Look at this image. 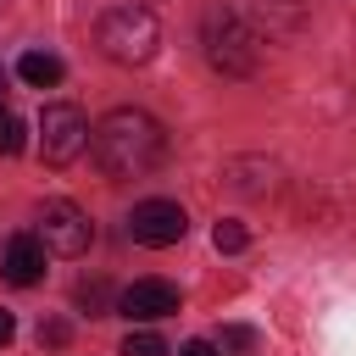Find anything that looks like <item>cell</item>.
Returning a JSON list of instances; mask_svg holds the SVG:
<instances>
[{
    "label": "cell",
    "mask_w": 356,
    "mask_h": 356,
    "mask_svg": "<svg viewBox=\"0 0 356 356\" xmlns=\"http://www.w3.org/2000/svg\"><path fill=\"white\" fill-rule=\"evenodd\" d=\"M39 345L61 350V345H67V323H39Z\"/></svg>",
    "instance_id": "obj_14"
},
{
    "label": "cell",
    "mask_w": 356,
    "mask_h": 356,
    "mask_svg": "<svg viewBox=\"0 0 356 356\" xmlns=\"http://www.w3.org/2000/svg\"><path fill=\"white\" fill-rule=\"evenodd\" d=\"M11 334H17V317H11V312H0V345H11Z\"/></svg>",
    "instance_id": "obj_17"
},
{
    "label": "cell",
    "mask_w": 356,
    "mask_h": 356,
    "mask_svg": "<svg viewBox=\"0 0 356 356\" xmlns=\"http://www.w3.org/2000/svg\"><path fill=\"white\" fill-rule=\"evenodd\" d=\"M95 44H100V56L106 61H117V67H145L150 56H156V44H161V22H156V11L150 6H111L100 22H95Z\"/></svg>",
    "instance_id": "obj_2"
},
{
    "label": "cell",
    "mask_w": 356,
    "mask_h": 356,
    "mask_svg": "<svg viewBox=\"0 0 356 356\" xmlns=\"http://www.w3.org/2000/svg\"><path fill=\"white\" fill-rule=\"evenodd\" d=\"M89 156L106 178H145L167 156V128L139 106H117L89 128Z\"/></svg>",
    "instance_id": "obj_1"
},
{
    "label": "cell",
    "mask_w": 356,
    "mask_h": 356,
    "mask_svg": "<svg viewBox=\"0 0 356 356\" xmlns=\"http://www.w3.org/2000/svg\"><path fill=\"white\" fill-rule=\"evenodd\" d=\"M22 145H28V122L11 106H0V156H17Z\"/></svg>",
    "instance_id": "obj_10"
},
{
    "label": "cell",
    "mask_w": 356,
    "mask_h": 356,
    "mask_svg": "<svg viewBox=\"0 0 356 356\" xmlns=\"http://www.w3.org/2000/svg\"><path fill=\"white\" fill-rule=\"evenodd\" d=\"M61 56H50V50H28L22 61H17V78L22 83H33V89H50V83H61Z\"/></svg>",
    "instance_id": "obj_9"
},
{
    "label": "cell",
    "mask_w": 356,
    "mask_h": 356,
    "mask_svg": "<svg viewBox=\"0 0 356 356\" xmlns=\"http://www.w3.org/2000/svg\"><path fill=\"white\" fill-rule=\"evenodd\" d=\"M44 256H50V250H44L33 234H11L6 250H0V278L17 284V289H33V284L44 278Z\"/></svg>",
    "instance_id": "obj_8"
},
{
    "label": "cell",
    "mask_w": 356,
    "mask_h": 356,
    "mask_svg": "<svg viewBox=\"0 0 356 356\" xmlns=\"http://www.w3.org/2000/svg\"><path fill=\"white\" fill-rule=\"evenodd\" d=\"M211 245H217V250H245V222L222 217V222L211 228Z\"/></svg>",
    "instance_id": "obj_12"
},
{
    "label": "cell",
    "mask_w": 356,
    "mask_h": 356,
    "mask_svg": "<svg viewBox=\"0 0 356 356\" xmlns=\"http://www.w3.org/2000/svg\"><path fill=\"white\" fill-rule=\"evenodd\" d=\"M184 228H189V217H184L178 200H139L134 217H128V239H134V245H150V250L178 245Z\"/></svg>",
    "instance_id": "obj_5"
},
{
    "label": "cell",
    "mask_w": 356,
    "mask_h": 356,
    "mask_svg": "<svg viewBox=\"0 0 356 356\" xmlns=\"http://www.w3.org/2000/svg\"><path fill=\"white\" fill-rule=\"evenodd\" d=\"M33 239H39L50 256H83L89 239H95V222H89L83 206H72V200H44L39 217H33Z\"/></svg>",
    "instance_id": "obj_3"
},
{
    "label": "cell",
    "mask_w": 356,
    "mask_h": 356,
    "mask_svg": "<svg viewBox=\"0 0 356 356\" xmlns=\"http://www.w3.org/2000/svg\"><path fill=\"white\" fill-rule=\"evenodd\" d=\"M78 300H83L95 317H106V306H111V289H106V284H78Z\"/></svg>",
    "instance_id": "obj_13"
},
{
    "label": "cell",
    "mask_w": 356,
    "mask_h": 356,
    "mask_svg": "<svg viewBox=\"0 0 356 356\" xmlns=\"http://www.w3.org/2000/svg\"><path fill=\"white\" fill-rule=\"evenodd\" d=\"M0 95H6V67H0Z\"/></svg>",
    "instance_id": "obj_18"
},
{
    "label": "cell",
    "mask_w": 356,
    "mask_h": 356,
    "mask_svg": "<svg viewBox=\"0 0 356 356\" xmlns=\"http://www.w3.org/2000/svg\"><path fill=\"white\" fill-rule=\"evenodd\" d=\"M178 356H217V345H211V339H189Z\"/></svg>",
    "instance_id": "obj_16"
},
{
    "label": "cell",
    "mask_w": 356,
    "mask_h": 356,
    "mask_svg": "<svg viewBox=\"0 0 356 356\" xmlns=\"http://www.w3.org/2000/svg\"><path fill=\"white\" fill-rule=\"evenodd\" d=\"M117 312H122L128 323H156V317H172V312H178V289H172L167 278H139V284H128V289L117 295Z\"/></svg>",
    "instance_id": "obj_7"
},
{
    "label": "cell",
    "mask_w": 356,
    "mask_h": 356,
    "mask_svg": "<svg viewBox=\"0 0 356 356\" xmlns=\"http://www.w3.org/2000/svg\"><path fill=\"white\" fill-rule=\"evenodd\" d=\"M206 56H211V67H222V72H256V39H250L234 17H211V28H206Z\"/></svg>",
    "instance_id": "obj_6"
},
{
    "label": "cell",
    "mask_w": 356,
    "mask_h": 356,
    "mask_svg": "<svg viewBox=\"0 0 356 356\" xmlns=\"http://www.w3.org/2000/svg\"><path fill=\"white\" fill-rule=\"evenodd\" d=\"M39 150H44V161H50V167L78 161V156L89 150V122H83V111H78V106H67V100L44 106V117H39Z\"/></svg>",
    "instance_id": "obj_4"
},
{
    "label": "cell",
    "mask_w": 356,
    "mask_h": 356,
    "mask_svg": "<svg viewBox=\"0 0 356 356\" xmlns=\"http://www.w3.org/2000/svg\"><path fill=\"white\" fill-rule=\"evenodd\" d=\"M122 356H167V339H161V334H150V328H139V334H128V339H122Z\"/></svg>",
    "instance_id": "obj_11"
},
{
    "label": "cell",
    "mask_w": 356,
    "mask_h": 356,
    "mask_svg": "<svg viewBox=\"0 0 356 356\" xmlns=\"http://www.w3.org/2000/svg\"><path fill=\"white\" fill-rule=\"evenodd\" d=\"M250 345H256L250 328H222V350H250Z\"/></svg>",
    "instance_id": "obj_15"
}]
</instances>
